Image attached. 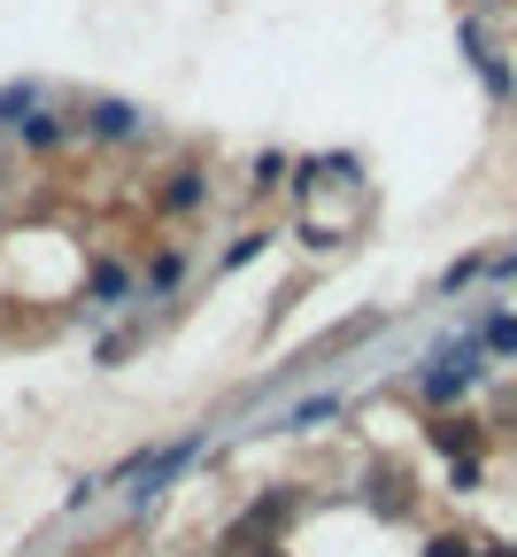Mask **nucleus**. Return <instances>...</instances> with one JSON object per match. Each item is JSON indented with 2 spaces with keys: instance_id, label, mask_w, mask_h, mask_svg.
I'll list each match as a JSON object with an SVG mask.
<instances>
[{
  "instance_id": "f257e3e1",
  "label": "nucleus",
  "mask_w": 517,
  "mask_h": 557,
  "mask_svg": "<svg viewBox=\"0 0 517 557\" xmlns=\"http://www.w3.org/2000/svg\"><path fill=\"white\" fill-rule=\"evenodd\" d=\"M278 527H293V496H263V504L232 527V542H263V534H278Z\"/></svg>"
},
{
  "instance_id": "f03ea898",
  "label": "nucleus",
  "mask_w": 517,
  "mask_h": 557,
  "mask_svg": "<svg viewBox=\"0 0 517 557\" xmlns=\"http://www.w3.org/2000/svg\"><path fill=\"white\" fill-rule=\"evenodd\" d=\"M479 380V364H464V357H440V372H425V395H440V403H449V395H464Z\"/></svg>"
},
{
  "instance_id": "7ed1b4c3",
  "label": "nucleus",
  "mask_w": 517,
  "mask_h": 557,
  "mask_svg": "<svg viewBox=\"0 0 517 557\" xmlns=\"http://www.w3.org/2000/svg\"><path fill=\"white\" fill-rule=\"evenodd\" d=\"M93 132L124 139V132H131V109H124V101H101V109H93Z\"/></svg>"
},
{
  "instance_id": "20e7f679",
  "label": "nucleus",
  "mask_w": 517,
  "mask_h": 557,
  "mask_svg": "<svg viewBox=\"0 0 517 557\" xmlns=\"http://www.w3.org/2000/svg\"><path fill=\"white\" fill-rule=\"evenodd\" d=\"M432 442H440V449H456V457H464V449H471V426H464V418H449V426H432Z\"/></svg>"
},
{
  "instance_id": "39448f33",
  "label": "nucleus",
  "mask_w": 517,
  "mask_h": 557,
  "mask_svg": "<svg viewBox=\"0 0 517 557\" xmlns=\"http://www.w3.org/2000/svg\"><path fill=\"white\" fill-rule=\"evenodd\" d=\"M193 201H201V178L178 171V178H171V209H193Z\"/></svg>"
},
{
  "instance_id": "423d86ee",
  "label": "nucleus",
  "mask_w": 517,
  "mask_h": 557,
  "mask_svg": "<svg viewBox=\"0 0 517 557\" xmlns=\"http://www.w3.org/2000/svg\"><path fill=\"white\" fill-rule=\"evenodd\" d=\"M425 557H479V549H471V542H456V534H440V542H432Z\"/></svg>"
},
{
  "instance_id": "0eeeda50",
  "label": "nucleus",
  "mask_w": 517,
  "mask_h": 557,
  "mask_svg": "<svg viewBox=\"0 0 517 557\" xmlns=\"http://www.w3.org/2000/svg\"><path fill=\"white\" fill-rule=\"evenodd\" d=\"M487 341H494V348H517V318H494V325H487Z\"/></svg>"
},
{
  "instance_id": "6e6552de",
  "label": "nucleus",
  "mask_w": 517,
  "mask_h": 557,
  "mask_svg": "<svg viewBox=\"0 0 517 557\" xmlns=\"http://www.w3.org/2000/svg\"><path fill=\"white\" fill-rule=\"evenodd\" d=\"M248 557H286V549H278V542H263V549H248Z\"/></svg>"
},
{
  "instance_id": "1a4fd4ad",
  "label": "nucleus",
  "mask_w": 517,
  "mask_h": 557,
  "mask_svg": "<svg viewBox=\"0 0 517 557\" xmlns=\"http://www.w3.org/2000/svg\"><path fill=\"white\" fill-rule=\"evenodd\" d=\"M487 557H517V549H487Z\"/></svg>"
}]
</instances>
